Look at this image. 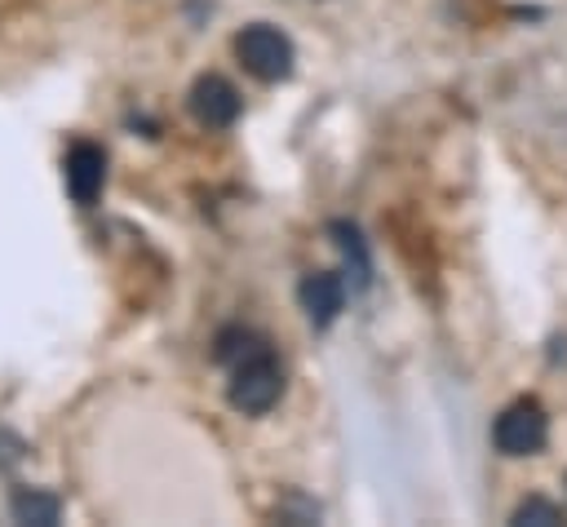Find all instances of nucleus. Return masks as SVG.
<instances>
[{
    "label": "nucleus",
    "instance_id": "obj_1",
    "mask_svg": "<svg viewBox=\"0 0 567 527\" xmlns=\"http://www.w3.org/2000/svg\"><path fill=\"white\" fill-rule=\"evenodd\" d=\"M279 394H284V368H279V359L266 345L252 350V354H244L239 363H230L226 399H230L235 412L261 416V412H270L279 403Z\"/></svg>",
    "mask_w": 567,
    "mask_h": 527
},
{
    "label": "nucleus",
    "instance_id": "obj_2",
    "mask_svg": "<svg viewBox=\"0 0 567 527\" xmlns=\"http://www.w3.org/2000/svg\"><path fill=\"white\" fill-rule=\"evenodd\" d=\"M235 58L244 62V71L261 84H275V80H288L292 75V40L270 27V22H248L239 35H235Z\"/></svg>",
    "mask_w": 567,
    "mask_h": 527
},
{
    "label": "nucleus",
    "instance_id": "obj_3",
    "mask_svg": "<svg viewBox=\"0 0 567 527\" xmlns=\"http://www.w3.org/2000/svg\"><path fill=\"white\" fill-rule=\"evenodd\" d=\"M545 438H549V416L536 399H518L492 421V443L505 456H532L545 447Z\"/></svg>",
    "mask_w": 567,
    "mask_h": 527
},
{
    "label": "nucleus",
    "instance_id": "obj_4",
    "mask_svg": "<svg viewBox=\"0 0 567 527\" xmlns=\"http://www.w3.org/2000/svg\"><path fill=\"white\" fill-rule=\"evenodd\" d=\"M190 115L204 128H230L239 120V93H235V84L221 80V75H199L190 84Z\"/></svg>",
    "mask_w": 567,
    "mask_h": 527
},
{
    "label": "nucleus",
    "instance_id": "obj_5",
    "mask_svg": "<svg viewBox=\"0 0 567 527\" xmlns=\"http://www.w3.org/2000/svg\"><path fill=\"white\" fill-rule=\"evenodd\" d=\"M297 301H301V310H306V319L315 328H328L346 306V279L337 270H315V275L301 279Z\"/></svg>",
    "mask_w": 567,
    "mask_h": 527
},
{
    "label": "nucleus",
    "instance_id": "obj_6",
    "mask_svg": "<svg viewBox=\"0 0 567 527\" xmlns=\"http://www.w3.org/2000/svg\"><path fill=\"white\" fill-rule=\"evenodd\" d=\"M102 182H106V155H102V146L75 142L66 151V190H71V199L89 208L102 195Z\"/></svg>",
    "mask_w": 567,
    "mask_h": 527
},
{
    "label": "nucleus",
    "instance_id": "obj_7",
    "mask_svg": "<svg viewBox=\"0 0 567 527\" xmlns=\"http://www.w3.org/2000/svg\"><path fill=\"white\" fill-rule=\"evenodd\" d=\"M9 514H13L18 523L53 527V523L62 518V500H58L53 492H40V487H22V492H13V500H9Z\"/></svg>",
    "mask_w": 567,
    "mask_h": 527
},
{
    "label": "nucleus",
    "instance_id": "obj_8",
    "mask_svg": "<svg viewBox=\"0 0 567 527\" xmlns=\"http://www.w3.org/2000/svg\"><path fill=\"white\" fill-rule=\"evenodd\" d=\"M261 345H266V341H261L252 328H239V323H235V328H221V332H217V341H213V359L230 368V363H239L244 354H252V350H261Z\"/></svg>",
    "mask_w": 567,
    "mask_h": 527
},
{
    "label": "nucleus",
    "instance_id": "obj_9",
    "mask_svg": "<svg viewBox=\"0 0 567 527\" xmlns=\"http://www.w3.org/2000/svg\"><path fill=\"white\" fill-rule=\"evenodd\" d=\"M332 235H337L341 252L354 261V288H363V283H368V252H363L359 230H354V226H346V221H337V226H332Z\"/></svg>",
    "mask_w": 567,
    "mask_h": 527
},
{
    "label": "nucleus",
    "instance_id": "obj_10",
    "mask_svg": "<svg viewBox=\"0 0 567 527\" xmlns=\"http://www.w3.org/2000/svg\"><path fill=\"white\" fill-rule=\"evenodd\" d=\"M514 523L518 527H549V523H563V509L554 505V500H540V496H532V500H523L518 509H514Z\"/></svg>",
    "mask_w": 567,
    "mask_h": 527
}]
</instances>
